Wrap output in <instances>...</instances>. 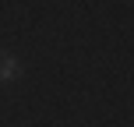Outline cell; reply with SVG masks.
<instances>
[{"instance_id":"6da1fadb","label":"cell","mask_w":134,"mask_h":127,"mask_svg":"<svg viewBox=\"0 0 134 127\" xmlns=\"http://www.w3.org/2000/svg\"><path fill=\"white\" fill-rule=\"evenodd\" d=\"M18 74H21V60L11 57V53H0V81L7 85V81H14Z\"/></svg>"}]
</instances>
